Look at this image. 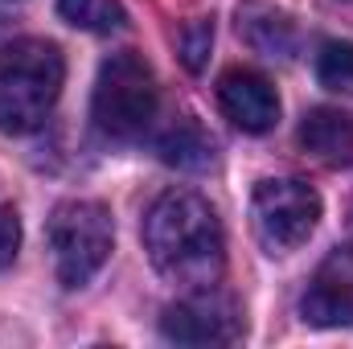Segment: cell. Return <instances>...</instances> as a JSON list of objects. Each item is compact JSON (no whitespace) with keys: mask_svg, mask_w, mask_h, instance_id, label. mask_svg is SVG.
Returning <instances> with one entry per match:
<instances>
[{"mask_svg":"<svg viewBox=\"0 0 353 349\" xmlns=\"http://www.w3.org/2000/svg\"><path fill=\"white\" fill-rule=\"evenodd\" d=\"M144 247L152 267L181 288H210L226 267V239L218 214L193 189H169L148 206Z\"/></svg>","mask_w":353,"mask_h":349,"instance_id":"1","label":"cell"},{"mask_svg":"<svg viewBox=\"0 0 353 349\" xmlns=\"http://www.w3.org/2000/svg\"><path fill=\"white\" fill-rule=\"evenodd\" d=\"M62 79L66 62L58 46L37 37L8 41L0 50V132L8 136L37 132L62 94Z\"/></svg>","mask_w":353,"mask_h":349,"instance_id":"2","label":"cell"},{"mask_svg":"<svg viewBox=\"0 0 353 349\" xmlns=\"http://www.w3.org/2000/svg\"><path fill=\"white\" fill-rule=\"evenodd\" d=\"M90 119H94V132L103 140H115V144H132L152 128L157 79L140 54L123 50L99 66L94 94H90Z\"/></svg>","mask_w":353,"mask_h":349,"instance_id":"3","label":"cell"},{"mask_svg":"<svg viewBox=\"0 0 353 349\" xmlns=\"http://www.w3.org/2000/svg\"><path fill=\"white\" fill-rule=\"evenodd\" d=\"M115 230L111 214L99 201H62L50 214V251L62 288H83L99 275V267L111 255Z\"/></svg>","mask_w":353,"mask_h":349,"instance_id":"4","label":"cell"},{"mask_svg":"<svg viewBox=\"0 0 353 349\" xmlns=\"http://www.w3.org/2000/svg\"><path fill=\"white\" fill-rule=\"evenodd\" d=\"M321 222V197L308 181L271 177L259 181L251 193V226L267 255H292L312 239Z\"/></svg>","mask_w":353,"mask_h":349,"instance_id":"5","label":"cell"},{"mask_svg":"<svg viewBox=\"0 0 353 349\" xmlns=\"http://www.w3.org/2000/svg\"><path fill=\"white\" fill-rule=\"evenodd\" d=\"M161 337L173 346H234L243 341V312L230 296L210 288H189V296H181L176 304L165 308L161 317Z\"/></svg>","mask_w":353,"mask_h":349,"instance_id":"6","label":"cell"},{"mask_svg":"<svg viewBox=\"0 0 353 349\" xmlns=\"http://www.w3.org/2000/svg\"><path fill=\"white\" fill-rule=\"evenodd\" d=\"M300 312L308 325L316 329H337V325H353V251L337 247L329 251V259L316 267Z\"/></svg>","mask_w":353,"mask_h":349,"instance_id":"7","label":"cell"},{"mask_svg":"<svg viewBox=\"0 0 353 349\" xmlns=\"http://www.w3.org/2000/svg\"><path fill=\"white\" fill-rule=\"evenodd\" d=\"M218 107L234 128L251 136H263L279 123V94L259 70H226L218 83Z\"/></svg>","mask_w":353,"mask_h":349,"instance_id":"8","label":"cell"},{"mask_svg":"<svg viewBox=\"0 0 353 349\" xmlns=\"http://www.w3.org/2000/svg\"><path fill=\"white\" fill-rule=\"evenodd\" d=\"M239 33H243V41H247L255 54H263V58L288 62V58H296V50H300V29H296V21H292L283 8L267 4V0H243V4H239Z\"/></svg>","mask_w":353,"mask_h":349,"instance_id":"9","label":"cell"},{"mask_svg":"<svg viewBox=\"0 0 353 349\" xmlns=\"http://www.w3.org/2000/svg\"><path fill=\"white\" fill-rule=\"evenodd\" d=\"M300 148L321 165H350L353 161V119L337 107H312L300 119Z\"/></svg>","mask_w":353,"mask_h":349,"instance_id":"10","label":"cell"},{"mask_svg":"<svg viewBox=\"0 0 353 349\" xmlns=\"http://www.w3.org/2000/svg\"><path fill=\"white\" fill-rule=\"evenodd\" d=\"M157 152H161L165 165H176V169H201V165L214 157V140H210L193 119H176L173 128L161 136Z\"/></svg>","mask_w":353,"mask_h":349,"instance_id":"11","label":"cell"},{"mask_svg":"<svg viewBox=\"0 0 353 349\" xmlns=\"http://www.w3.org/2000/svg\"><path fill=\"white\" fill-rule=\"evenodd\" d=\"M58 12L66 25L87 29V33H115L123 25L119 0H58Z\"/></svg>","mask_w":353,"mask_h":349,"instance_id":"12","label":"cell"},{"mask_svg":"<svg viewBox=\"0 0 353 349\" xmlns=\"http://www.w3.org/2000/svg\"><path fill=\"white\" fill-rule=\"evenodd\" d=\"M316 79L329 90H353V41H325L316 54Z\"/></svg>","mask_w":353,"mask_h":349,"instance_id":"13","label":"cell"},{"mask_svg":"<svg viewBox=\"0 0 353 349\" xmlns=\"http://www.w3.org/2000/svg\"><path fill=\"white\" fill-rule=\"evenodd\" d=\"M210 46H214V25H210L205 17H201V21H189V25L181 29V62H185L193 74L205 66Z\"/></svg>","mask_w":353,"mask_h":349,"instance_id":"14","label":"cell"},{"mask_svg":"<svg viewBox=\"0 0 353 349\" xmlns=\"http://www.w3.org/2000/svg\"><path fill=\"white\" fill-rule=\"evenodd\" d=\"M17 247H21V218H17V210H0V267H8V263L17 259Z\"/></svg>","mask_w":353,"mask_h":349,"instance_id":"15","label":"cell"}]
</instances>
